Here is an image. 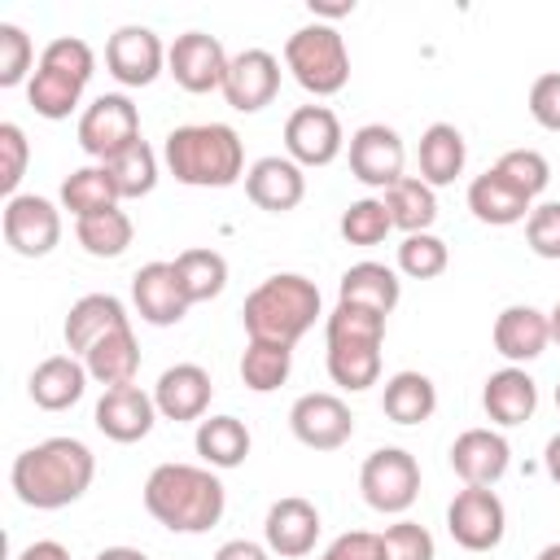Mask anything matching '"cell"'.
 <instances>
[{
	"mask_svg": "<svg viewBox=\"0 0 560 560\" xmlns=\"http://www.w3.org/2000/svg\"><path fill=\"white\" fill-rule=\"evenodd\" d=\"M92 477H96V455L79 438H44L26 446L9 468L13 494L35 512H57L79 503Z\"/></svg>",
	"mask_w": 560,
	"mask_h": 560,
	"instance_id": "6da1fadb",
	"label": "cell"
},
{
	"mask_svg": "<svg viewBox=\"0 0 560 560\" xmlns=\"http://www.w3.org/2000/svg\"><path fill=\"white\" fill-rule=\"evenodd\" d=\"M144 508L171 534H206L223 521L228 490L206 464H158L144 477Z\"/></svg>",
	"mask_w": 560,
	"mask_h": 560,
	"instance_id": "7a4b0ae2",
	"label": "cell"
},
{
	"mask_svg": "<svg viewBox=\"0 0 560 560\" xmlns=\"http://www.w3.org/2000/svg\"><path fill=\"white\" fill-rule=\"evenodd\" d=\"M162 162L188 188H232L249 171L245 144L228 122H184L166 131Z\"/></svg>",
	"mask_w": 560,
	"mask_h": 560,
	"instance_id": "3957f363",
	"label": "cell"
},
{
	"mask_svg": "<svg viewBox=\"0 0 560 560\" xmlns=\"http://www.w3.org/2000/svg\"><path fill=\"white\" fill-rule=\"evenodd\" d=\"M319 319V284L298 271H276L249 289L241 306V324L249 341H280L298 346Z\"/></svg>",
	"mask_w": 560,
	"mask_h": 560,
	"instance_id": "277c9868",
	"label": "cell"
},
{
	"mask_svg": "<svg viewBox=\"0 0 560 560\" xmlns=\"http://www.w3.org/2000/svg\"><path fill=\"white\" fill-rule=\"evenodd\" d=\"M324 363L332 385L363 394L381 381V346H385V315L368 311V306H350L337 302L332 315L324 319Z\"/></svg>",
	"mask_w": 560,
	"mask_h": 560,
	"instance_id": "5b68a950",
	"label": "cell"
},
{
	"mask_svg": "<svg viewBox=\"0 0 560 560\" xmlns=\"http://www.w3.org/2000/svg\"><path fill=\"white\" fill-rule=\"evenodd\" d=\"M92 70H96V52L88 39L79 35H57L44 44L39 52V66L26 83V101L39 118L48 122H61L79 109L83 101V88L92 83Z\"/></svg>",
	"mask_w": 560,
	"mask_h": 560,
	"instance_id": "8992f818",
	"label": "cell"
},
{
	"mask_svg": "<svg viewBox=\"0 0 560 560\" xmlns=\"http://www.w3.org/2000/svg\"><path fill=\"white\" fill-rule=\"evenodd\" d=\"M284 70L311 96H337L350 83V48L346 35L328 22H306L284 39Z\"/></svg>",
	"mask_w": 560,
	"mask_h": 560,
	"instance_id": "52a82bcc",
	"label": "cell"
},
{
	"mask_svg": "<svg viewBox=\"0 0 560 560\" xmlns=\"http://www.w3.org/2000/svg\"><path fill=\"white\" fill-rule=\"evenodd\" d=\"M363 503L381 516H402L420 499V464L402 446H376L359 468Z\"/></svg>",
	"mask_w": 560,
	"mask_h": 560,
	"instance_id": "ba28073f",
	"label": "cell"
},
{
	"mask_svg": "<svg viewBox=\"0 0 560 560\" xmlns=\"http://www.w3.org/2000/svg\"><path fill=\"white\" fill-rule=\"evenodd\" d=\"M140 140V109L131 105L127 92H101L92 105L79 114V149L96 162L118 158Z\"/></svg>",
	"mask_w": 560,
	"mask_h": 560,
	"instance_id": "9c48e42d",
	"label": "cell"
},
{
	"mask_svg": "<svg viewBox=\"0 0 560 560\" xmlns=\"http://www.w3.org/2000/svg\"><path fill=\"white\" fill-rule=\"evenodd\" d=\"M0 228H4V245L18 258H48L61 245V210L48 197H35V192L9 197L4 214H0Z\"/></svg>",
	"mask_w": 560,
	"mask_h": 560,
	"instance_id": "30bf717a",
	"label": "cell"
},
{
	"mask_svg": "<svg viewBox=\"0 0 560 560\" xmlns=\"http://www.w3.org/2000/svg\"><path fill=\"white\" fill-rule=\"evenodd\" d=\"M446 529L464 551H494L508 534V508L490 486H464L446 508Z\"/></svg>",
	"mask_w": 560,
	"mask_h": 560,
	"instance_id": "8fae6325",
	"label": "cell"
},
{
	"mask_svg": "<svg viewBox=\"0 0 560 560\" xmlns=\"http://www.w3.org/2000/svg\"><path fill=\"white\" fill-rule=\"evenodd\" d=\"M228 48L219 44V35H206V31H184L175 35V44L166 48V74L192 92V96H206V92H223V74H228Z\"/></svg>",
	"mask_w": 560,
	"mask_h": 560,
	"instance_id": "7c38bea8",
	"label": "cell"
},
{
	"mask_svg": "<svg viewBox=\"0 0 560 560\" xmlns=\"http://www.w3.org/2000/svg\"><path fill=\"white\" fill-rule=\"evenodd\" d=\"M341 149H346V131L328 105H298L284 118V158H293L302 171L337 162Z\"/></svg>",
	"mask_w": 560,
	"mask_h": 560,
	"instance_id": "4fadbf2b",
	"label": "cell"
},
{
	"mask_svg": "<svg viewBox=\"0 0 560 560\" xmlns=\"http://www.w3.org/2000/svg\"><path fill=\"white\" fill-rule=\"evenodd\" d=\"M105 70L122 88H149L166 70V44L158 39L153 26L127 22L105 39Z\"/></svg>",
	"mask_w": 560,
	"mask_h": 560,
	"instance_id": "5bb4252c",
	"label": "cell"
},
{
	"mask_svg": "<svg viewBox=\"0 0 560 560\" xmlns=\"http://www.w3.org/2000/svg\"><path fill=\"white\" fill-rule=\"evenodd\" d=\"M346 153H350V175L359 179V184H368V188H394L398 179H402V166H407V144H402V136L394 131V127H385V122H363L354 136H350V144H346Z\"/></svg>",
	"mask_w": 560,
	"mask_h": 560,
	"instance_id": "9a60e30c",
	"label": "cell"
},
{
	"mask_svg": "<svg viewBox=\"0 0 560 560\" xmlns=\"http://www.w3.org/2000/svg\"><path fill=\"white\" fill-rule=\"evenodd\" d=\"M289 429L311 451H337L354 438V416H350L346 398H337L328 389H315V394H302L289 407Z\"/></svg>",
	"mask_w": 560,
	"mask_h": 560,
	"instance_id": "2e32d148",
	"label": "cell"
},
{
	"mask_svg": "<svg viewBox=\"0 0 560 560\" xmlns=\"http://www.w3.org/2000/svg\"><path fill=\"white\" fill-rule=\"evenodd\" d=\"M280 92V57L267 52V48H241L232 52L228 61V74H223V101L236 109V114H258L276 101Z\"/></svg>",
	"mask_w": 560,
	"mask_h": 560,
	"instance_id": "e0dca14e",
	"label": "cell"
},
{
	"mask_svg": "<svg viewBox=\"0 0 560 560\" xmlns=\"http://www.w3.org/2000/svg\"><path fill=\"white\" fill-rule=\"evenodd\" d=\"M262 542L280 560H302L319 542V508L302 494H284L262 516Z\"/></svg>",
	"mask_w": 560,
	"mask_h": 560,
	"instance_id": "ac0fdd59",
	"label": "cell"
},
{
	"mask_svg": "<svg viewBox=\"0 0 560 560\" xmlns=\"http://www.w3.org/2000/svg\"><path fill=\"white\" fill-rule=\"evenodd\" d=\"M245 197L258 210H267V214H289L306 197V171L293 158H284V153H267V158L249 162V171H245Z\"/></svg>",
	"mask_w": 560,
	"mask_h": 560,
	"instance_id": "d6986e66",
	"label": "cell"
},
{
	"mask_svg": "<svg viewBox=\"0 0 560 560\" xmlns=\"http://www.w3.org/2000/svg\"><path fill=\"white\" fill-rule=\"evenodd\" d=\"M490 341L512 368H525L551 346V319H547V311H538L529 302H512L494 315Z\"/></svg>",
	"mask_w": 560,
	"mask_h": 560,
	"instance_id": "ffe728a7",
	"label": "cell"
},
{
	"mask_svg": "<svg viewBox=\"0 0 560 560\" xmlns=\"http://www.w3.org/2000/svg\"><path fill=\"white\" fill-rule=\"evenodd\" d=\"M210 398H214V381L201 363H175L158 376L153 385V402H158V416L162 420H175V424H188V420H206L210 411Z\"/></svg>",
	"mask_w": 560,
	"mask_h": 560,
	"instance_id": "44dd1931",
	"label": "cell"
},
{
	"mask_svg": "<svg viewBox=\"0 0 560 560\" xmlns=\"http://www.w3.org/2000/svg\"><path fill=\"white\" fill-rule=\"evenodd\" d=\"M512 464V446L499 429H464L451 442V468L464 486H499Z\"/></svg>",
	"mask_w": 560,
	"mask_h": 560,
	"instance_id": "7402d4cb",
	"label": "cell"
},
{
	"mask_svg": "<svg viewBox=\"0 0 560 560\" xmlns=\"http://www.w3.org/2000/svg\"><path fill=\"white\" fill-rule=\"evenodd\" d=\"M131 302L140 311L144 324L153 328H171L188 315V298H184V284L175 276V262H144L136 276H131Z\"/></svg>",
	"mask_w": 560,
	"mask_h": 560,
	"instance_id": "603a6c76",
	"label": "cell"
},
{
	"mask_svg": "<svg viewBox=\"0 0 560 560\" xmlns=\"http://www.w3.org/2000/svg\"><path fill=\"white\" fill-rule=\"evenodd\" d=\"M92 420H96V429H101L109 442H122V446H127V442H140V438L153 433V424H158V402H153V394H144L140 385H118V389H105V394H101Z\"/></svg>",
	"mask_w": 560,
	"mask_h": 560,
	"instance_id": "cb8c5ba5",
	"label": "cell"
},
{
	"mask_svg": "<svg viewBox=\"0 0 560 560\" xmlns=\"http://www.w3.org/2000/svg\"><path fill=\"white\" fill-rule=\"evenodd\" d=\"M481 407H486V416L499 429H516V424H525L538 411V381L525 368H512L508 363V368H499V372L486 376Z\"/></svg>",
	"mask_w": 560,
	"mask_h": 560,
	"instance_id": "d4e9b609",
	"label": "cell"
},
{
	"mask_svg": "<svg viewBox=\"0 0 560 560\" xmlns=\"http://www.w3.org/2000/svg\"><path fill=\"white\" fill-rule=\"evenodd\" d=\"M468 210L477 223H490V228H512V223H525L529 210H534V197H525L508 175H499L494 166L472 175L468 184Z\"/></svg>",
	"mask_w": 560,
	"mask_h": 560,
	"instance_id": "484cf974",
	"label": "cell"
},
{
	"mask_svg": "<svg viewBox=\"0 0 560 560\" xmlns=\"http://www.w3.org/2000/svg\"><path fill=\"white\" fill-rule=\"evenodd\" d=\"M88 381L92 376H88L83 359H74V354H48L44 363H35V372L26 381V394H31V402L39 411H66V407H74L88 394Z\"/></svg>",
	"mask_w": 560,
	"mask_h": 560,
	"instance_id": "4316f807",
	"label": "cell"
},
{
	"mask_svg": "<svg viewBox=\"0 0 560 560\" xmlns=\"http://www.w3.org/2000/svg\"><path fill=\"white\" fill-rule=\"evenodd\" d=\"M337 302L368 306V311H376V315H385V319H389V315H394V306L402 302V280H398V271H394V267L363 258V262H354V267H346V271H341V280H337Z\"/></svg>",
	"mask_w": 560,
	"mask_h": 560,
	"instance_id": "83f0119b",
	"label": "cell"
},
{
	"mask_svg": "<svg viewBox=\"0 0 560 560\" xmlns=\"http://www.w3.org/2000/svg\"><path fill=\"white\" fill-rule=\"evenodd\" d=\"M131 324L127 306L114 298V293H83L70 311H66V324H61V337H66V350L70 354H83L92 341H101L105 332Z\"/></svg>",
	"mask_w": 560,
	"mask_h": 560,
	"instance_id": "f1b7e54d",
	"label": "cell"
},
{
	"mask_svg": "<svg viewBox=\"0 0 560 560\" xmlns=\"http://www.w3.org/2000/svg\"><path fill=\"white\" fill-rule=\"evenodd\" d=\"M79 359H83L88 376H92L96 385H105V389L136 385V372H140V341H136L131 324H122V328L105 332L101 341H92Z\"/></svg>",
	"mask_w": 560,
	"mask_h": 560,
	"instance_id": "f546056e",
	"label": "cell"
},
{
	"mask_svg": "<svg viewBox=\"0 0 560 560\" xmlns=\"http://www.w3.org/2000/svg\"><path fill=\"white\" fill-rule=\"evenodd\" d=\"M420 179L429 188H446L464 175V162H468V144H464V131L455 122H429L424 136H420Z\"/></svg>",
	"mask_w": 560,
	"mask_h": 560,
	"instance_id": "4dcf8cb0",
	"label": "cell"
},
{
	"mask_svg": "<svg viewBox=\"0 0 560 560\" xmlns=\"http://www.w3.org/2000/svg\"><path fill=\"white\" fill-rule=\"evenodd\" d=\"M192 446H197V455H201L206 468L228 472V468H241L249 459L254 438H249L245 420H236V416H206V420H197Z\"/></svg>",
	"mask_w": 560,
	"mask_h": 560,
	"instance_id": "1f68e13d",
	"label": "cell"
},
{
	"mask_svg": "<svg viewBox=\"0 0 560 560\" xmlns=\"http://www.w3.org/2000/svg\"><path fill=\"white\" fill-rule=\"evenodd\" d=\"M381 411L394 420V424H424L433 411H438V385L416 372V368H402L385 381L381 389Z\"/></svg>",
	"mask_w": 560,
	"mask_h": 560,
	"instance_id": "d6a6232c",
	"label": "cell"
},
{
	"mask_svg": "<svg viewBox=\"0 0 560 560\" xmlns=\"http://www.w3.org/2000/svg\"><path fill=\"white\" fill-rule=\"evenodd\" d=\"M385 210H389V223L411 236V232H433L438 223V188H429L420 175H402L394 188H385Z\"/></svg>",
	"mask_w": 560,
	"mask_h": 560,
	"instance_id": "836d02e7",
	"label": "cell"
},
{
	"mask_svg": "<svg viewBox=\"0 0 560 560\" xmlns=\"http://www.w3.org/2000/svg\"><path fill=\"white\" fill-rule=\"evenodd\" d=\"M175 276L184 284V298L197 306V302H210L228 289V258L219 249H206V245H192L184 254H175Z\"/></svg>",
	"mask_w": 560,
	"mask_h": 560,
	"instance_id": "e575fe53",
	"label": "cell"
},
{
	"mask_svg": "<svg viewBox=\"0 0 560 560\" xmlns=\"http://www.w3.org/2000/svg\"><path fill=\"white\" fill-rule=\"evenodd\" d=\"M114 206H118V192H114V179L101 162L79 166L61 179V210H70L74 219H88V214H101Z\"/></svg>",
	"mask_w": 560,
	"mask_h": 560,
	"instance_id": "d590c367",
	"label": "cell"
},
{
	"mask_svg": "<svg viewBox=\"0 0 560 560\" xmlns=\"http://www.w3.org/2000/svg\"><path fill=\"white\" fill-rule=\"evenodd\" d=\"M131 236H136V223L118 206L114 210H101V214H88V219H74V241L92 258H118V254H127Z\"/></svg>",
	"mask_w": 560,
	"mask_h": 560,
	"instance_id": "8d00e7d4",
	"label": "cell"
},
{
	"mask_svg": "<svg viewBox=\"0 0 560 560\" xmlns=\"http://www.w3.org/2000/svg\"><path fill=\"white\" fill-rule=\"evenodd\" d=\"M101 166L109 171L118 201H136V197H149L158 188V153L149 149V140H136L131 149H122L118 158H109Z\"/></svg>",
	"mask_w": 560,
	"mask_h": 560,
	"instance_id": "74e56055",
	"label": "cell"
},
{
	"mask_svg": "<svg viewBox=\"0 0 560 560\" xmlns=\"http://www.w3.org/2000/svg\"><path fill=\"white\" fill-rule=\"evenodd\" d=\"M293 372V346H280V341H249L241 350V381L245 389L254 394H271L289 381Z\"/></svg>",
	"mask_w": 560,
	"mask_h": 560,
	"instance_id": "f35d334b",
	"label": "cell"
},
{
	"mask_svg": "<svg viewBox=\"0 0 560 560\" xmlns=\"http://www.w3.org/2000/svg\"><path fill=\"white\" fill-rule=\"evenodd\" d=\"M341 236H346V245H381L389 232H394V223H389V210H385V201L381 197H359V201H350L346 210H341Z\"/></svg>",
	"mask_w": 560,
	"mask_h": 560,
	"instance_id": "ab89813d",
	"label": "cell"
},
{
	"mask_svg": "<svg viewBox=\"0 0 560 560\" xmlns=\"http://www.w3.org/2000/svg\"><path fill=\"white\" fill-rule=\"evenodd\" d=\"M446 262H451V249L433 232H411L398 245V271L407 280H438L446 271Z\"/></svg>",
	"mask_w": 560,
	"mask_h": 560,
	"instance_id": "60d3db41",
	"label": "cell"
},
{
	"mask_svg": "<svg viewBox=\"0 0 560 560\" xmlns=\"http://www.w3.org/2000/svg\"><path fill=\"white\" fill-rule=\"evenodd\" d=\"M35 44L18 22H0V88L31 83L35 74Z\"/></svg>",
	"mask_w": 560,
	"mask_h": 560,
	"instance_id": "b9f144b4",
	"label": "cell"
},
{
	"mask_svg": "<svg viewBox=\"0 0 560 560\" xmlns=\"http://www.w3.org/2000/svg\"><path fill=\"white\" fill-rule=\"evenodd\" d=\"M494 171L508 175L525 197H538V192H547V184H551V162H547L538 149H508V153L494 162Z\"/></svg>",
	"mask_w": 560,
	"mask_h": 560,
	"instance_id": "7bdbcfd3",
	"label": "cell"
},
{
	"mask_svg": "<svg viewBox=\"0 0 560 560\" xmlns=\"http://www.w3.org/2000/svg\"><path fill=\"white\" fill-rule=\"evenodd\" d=\"M381 547H385V560H433L438 547H433V534L420 525V521H394L381 529Z\"/></svg>",
	"mask_w": 560,
	"mask_h": 560,
	"instance_id": "ee69618b",
	"label": "cell"
},
{
	"mask_svg": "<svg viewBox=\"0 0 560 560\" xmlns=\"http://www.w3.org/2000/svg\"><path fill=\"white\" fill-rule=\"evenodd\" d=\"M26 162H31L26 131L18 122H0V192H4V201L18 197V184L26 175Z\"/></svg>",
	"mask_w": 560,
	"mask_h": 560,
	"instance_id": "f6af8a7d",
	"label": "cell"
},
{
	"mask_svg": "<svg viewBox=\"0 0 560 560\" xmlns=\"http://www.w3.org/2000/svg\"><path fill=\"white\" fill-rule=\"evenodd\" d=\"M525 245L538 258L560 262V201H538L525 219Z\"/></svg>",
	"mask_w": 560,
	"mask_h": 560,
	"instance_id": "bcb514c9",
	"label": "cell"
},
{
	"mask_svg": "<svg viewBox=\"0 0 560 560\" xmlns=\"http://www.w3.org/2000/svg\"><path fill=\"white\" fill-rule=\"evenodd\" d=\"M529 118L542 131H560V70H547L529 83Z\"/></svg>",
	"mask_w": 560,
	"mask_h": 560,
	"instance_id": "7dc6e473",
	"label": "cell"
},
{
	"mask_svg": "<svg viewBox=\"0 0 560 560\" xmlns=\"http://www.w3.org/2000/svg\"><path fill=\"white\" fill-rule=\"evenodd\" d=\"M319 560H385V547H381V534H372V529H350V534L332 538Z\"/></svg>",
	"mask_w": 560,
	"mask_h": 560,
	"instance_id": "c3c4849f",
	"label": "cell"
},
{
	"mask_svg": "<svg viewBox=\"0 0 560 560\" xmlns=\"http://www.w3.org/2000/svg\"><path fill=\"white\" fill-rule=\"evenodd\" d=\"M214 560H271V551H267V542H254V538H228L214 551Z\"/></svg>",
	"mask_w": 560,
	"mask_h": 560,
	"instance_id": "681fc988",
	"label": "cell"
},
{
	"mask_svg": "<svg viewBox=\"0 0 560 560\" xmlns=\"http://www.w3.org/2000/svg\"><path fill=\"white\" fill-rule=\"evenodd\" d=\"M13 560H70V551H66L57 538H35V542H26Z\"/></svg>",
	"mask_w": 560,
	"mask_h": 560,
	"instance_id": "f907efd6",
	"label": "cell"
},
{
	"mask_svg": "<svg viewBox=\"0 0 560 560\" xmlns=\"http://www.w3.org/2000/svg\"><path fill=\"white\" fill-rule=\"evenodd\" d=\"M354 13V0H341V4H332V0H311V18L315 22H337V18H350Z\"/></svg>",
	"mask_w": 560,
	"mask_h": 560,
	"instance_id": "816d5d0a",
	"label": "cell"
},
{
	"mask_svg": "<svg viewBox=\"0 0 560 560\" xmlns=\"http://www.w3.org/2000/svg\"><path fill=\"white\" fill-rule=\"evenodd\" d=\"M542 468H547V477L560 486V433L547 438V446H542Z\"/></svg>",
	"mask_w": 560,
	"mask_h": 560,
	"instance_id": "f5cc1de1",
	"label": "cell"
},
{
	"mask_svg": "<svg viewBox=\"0 0 560 560\" xmlns=\"http://www.w3.org/2000/svg\"><path fill=\"white\" fill-rule=\"evenodd\" d=\"M92 560H149L140 547H101Z\"/></svg>",
	"mask_w": 560,
	"mask_h": 560,
	"instance_id": "db71d44e",
	"label": "cell"
},
{
	"mask_svg": "<svg viewBox=\"0 0 560 560\" xmlns=\"http://www.w3.org/2000/svg\"><path fill=\"white\" fill-rule=\"evenodd\" d=\"M547 319H551V341L560 346V302H556V306L547 311Z\"/></svg>",
	"mask_w": 560,
	"mask_h": 560,
	"instance_id": "11a10c76",
	"label": "cell"
},
{
	"mask_svg": "<svg viewBox=\"0 0 560 560\" xmlns=\"http://www.w3.org/2000/svg\"><path fill=\"white\" fill-rule=\"evenodd\" d=\"M534 560H560V542H547V547H542Z\"/></svg>",
	"mask_w": 560,
	"mask_h": 560,
	"instance_id": "9f6ffc18",
	"label": "cell"
},
{
	"mask_svg": "<svg viewBox=\"0 0 560 560\" xmlns=\"http://www.w3.org/2000/svg\"><path fill=\"white\" fill-rule=\"evenodd\" d=\"M556 407H560V385H556Z\"/></svg>",
	"mask_w": 560,
	"mask_h": 560,
	"instance_id": "6f0895ef",
	"label": "cell"
}]
</instances>
